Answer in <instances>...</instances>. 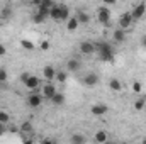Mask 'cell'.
<instances>
[{
  "mask_svg": "<svg viewBox=\"0 0 146 144\" xmlns=\"http://www.w3.org/2000/svg\"><path fill=\"white\" fill-rule=\"evenodd\" d=\"M80 53H82V54H85V56L94 54V53H95V44H94V42H90V41H83V42L80 44Z\"/></svg>",
  "mask_w": 146,
  "mask_h": 144,
  "instance_id": "cell-5",
  "label": "cell"
},
{
  "mask_svg": "<svg viewBox=\"0 0 146 144\" xmlns=\"http://www.w3.org/2000/svg\"><path fill=\"white\" fill-rule=\"evenodd\" d=\"M42 75H44L46 81L49 83L51 80H54V76H56V70H54L53 66H44V70H42Z\"/></svg>",
  "mask_w": 146,
  "mask_h": 144,
  "instance_id": "cell-13",
  "label": "cell"
},
{
  "mask_svg": "<svg viewBox=\"0 0 146 144\" xmlns=\"http://www.w3.org/2000/svg\"><path fill=\"white\" fill-rule=\"evenodd\" d=\"M131 26H133L131 12H124V14H121V17H119V29L126 31V29H127V27H131Z\"/></svg>",
  "mask_w": 146,
  "mask_h": 144,
  "instance_id": "cell-4",
  "label": "cell"
},
{
  "mask_svg": "<svg viewBox=\"0 0 146 144\" xmlns=\"http://www.w3.org/2000/svg\"><path fill=\"white\" fill-rule=\"evenodd\" d=\"M21 46H22L26 51H34V48H36V46H34V42H33V41H29V39H22V41H21Z\"/></svg>",
  "mask_w": 146,
  "mask_h": 144,
  "instance_id": "cell-20",
  "label": "cell"
},
{
  "mask_svg": "<svg viewBox=\"0 0 146 144\" xmlns=\"http://www.w3.org/2000/svg\"><path fill=\"white\" fill-rule=\"evenodd\" d=\"M9 122H10V115L5 110H0V124H5L7 126Z\"/></svg>",
  "mask_w": 146,
  "mask_h": 144,
  "instance_id": "cell-23",
  "label": "cell"
},
{
  "mask_svg": "<svg viewBox=\"0 0 146 144\" xmlns=\"http://www.w3.org/2000/svg\"><path fill=\"white\" fill-rule=\"evenodd\" d=\"M124 39H126V31H122V29H115V31L112 32V41H114V42L121 44V42H124Z\"/></svg>",
  "mask_w": 146,
  "mask_h": 144,
  "instance_id": "cell-11",
  "label": "cell"
},
{
  "mask_svg": "<svg viewBox=\"0 0 146 144\" xmlns=\"http://www.w3.org/2000/svg\"><path fill=\"white\" fill-rule=\"evenodd\" d=\"M97 19H99V22L104 24V26H107L110 22V10L106 5H100V7L97 9Z\"/></svg>",
  "mask_w": 146,
  "mask_h": 144,
  "instance_id": "cell-3",
  "label": "cell"
},
{
  "mask_svg": "<svg viewBox=\"0 0 146 144\" xmlns=\"http://www.w3.org/2000/svg\"><path fill=\"white\" fill-rule=\"evenodd\" d=\"M56 93H58V92H56V87H54L53 83H46V85L42 87V95H44L46 98H49V100H51Z\"/></svg>",
  "mask_w": 146,
  "mask_h": 144,
  "instance_id": "cell-7",
  "label": "cell"
},
{
  "mask_svg": "<svg viewBox=\"0 0 146 144\" xmlns=\"http://www.w3.org/2000/svg\"><path fill=\"white\" fill-rule=\"evenodd\" d=\"M0 19H2V15H0Z\"/></svg>",
  "mask_w": 146,
  "mask_h": 144,
  "instance_id": "cell-40",
  "label": "cell"
},
{
  "mask_svg": "<svg viewBox=\"0 0 146 144\" xmlns=\"http://www.w3.org/2000/svg\"><path fill=\"white\" fill-rule=\"evenodd\" d=\"M145 12H146V3H138V5L131 10V17H133V20L141 19V17L145 15Z\"/></svg>",
  "mask_w": 146,
  "mask_h": 144,
  "instance_id": "cell-6",
  "label": "cell"
},
{
  "mask_svg": "<svg viewBox=\"0 0 146 144\" xmlns=\"http://www.w3.org/2000/svg\"><path fill=\"white\" fill-rule=\"evenodd\" d=\"M29 76H31V73H24V75L21 76V81H22V83H26V81L29 80Z\"/></svg>",
  "mask_w": 146,
  "mask_h": 144,
  "instance_id": "cell-31",
  "label": "cell"
},
{
  "mask_svg": "<svg viewBox=\"0 0 146 144\" xmlns=\"http://www.w3.org/2000/svg\"><path fill=\"white\" fill-rule=\"evenodd\" d=\"M27 102H29V105H31L33 108H37L41 104H42V97L37 95V93H31V95L27 97Z\"/></svg>",
  "mask_w": 146,
  "mask_h": 144,
  "instance_id": "cell-9",
  "label": "cell"
},
{
  "mask_svg": "<svg viewBox=\"0 0 146 144\" xmlns=\"http://www.w3.org/2000/svg\"><path fill=\"white\" fill-rule=\"evenodd\" d=\"M5 80H7V71H5V70H2V68H0V83H3V81H5Z\"/></svg>",
  "mask_w": 146,
  "mask_h": 144,
  "instance_id": "cell-30",
  "label": "cell"
},
{
  "mask_svg": "<svg viewBox=\"0 0 146 144\" xmlns=\"http://www.w3.org/2000/svg\"><path fill=\"white\" fill-rule=\"evenodd\" d=\"M78 26H80V24H78V20H76V17H75V15L70 17V19L66 20V29H68V31H76V29H78Z\"/></svg>",
  "mask_w": 146,
  "mask_h": 144,
  "instance_id": "cell-17",
  "label": "cell"
},
{
  "mask_svg": "<svg viewBox=\"0 0 146 144\" xmlns=\"http://www.w3.org/2000/svg\"><path fill=\"white\" fill-rule=\"evenodd\" d=\"M21 131H22V132H33V126H31V122H24V124L21 126Z\"/></svg>",
  "mask_w": 146,
  "mask_h": 144,
  "instance_id": "cell-27",
  "label": "cell"
},
{
  "mask_svg": "<svg viewBox=\"0 0 146 144\" xmlns=\"http://www.w3.org/2000/svg\"><path fill=\"white\" fill-rule=\"evenodd\" d=\"M107 9H109V5H115V0H106V3H104Z\"/></svg>",
  "mask_w": 146,
  "mask_h": 144,
  "instance_id": "cell-33",
  "label": "cell"
},
{
  "mask_svg": "<svg viewBox=\"0 0 146 144\" xmlns=\"http://www.w3.org/2000/svg\"><path fill=\"white\" fill-rule=\"evenodd\" d=\"M145 105H146V102L143 100V98H138V100L134 102V108H136V110H143Z\"/></svg>",
  "mask_w": 146,
  "mask_h": 144,
  "instance_id": "cell-25",
  "label": "cell"
},
{
  "mask_svg": "<svg viewBox=\"0 0 146 144\" xmlns=\"http://www.w3.org/2000/svg\"><path fill=\"white\" fill-rule=\"evenodd\" d=\"M49 17L54 19V20H68L70 19V9L63 3L60 5H54L51 10H49Z\"/></svg>",
  "mask_w": 146,
  "mask_h": 144,
  "instance_id": "cell-2",
  "label": "cell"
},
{
  "mask_svg": "<svg viewBox=\"0 0 146 144\" xmlns=\"http://www.w3.org/2000/svg\"><path fill=\"white\" fill-rule=\"evenodd\" d=\"M75 17H76V20H78V24H88V20H90V15L85 14V12H82V10H80Z\"/></svg>",
  "mask_w": 146,
  "mask_h": 144,
  "instance_id": "cell-18",
  "label": "cell"
},
{
  "mask_svg": "<svg viewBox=\"0 0 146 144\" xmlns=\"http://www.w3.org/2000/svg\"><path fill=\"white\" fill-rule=\"evenodd\" d=\"M141 88H143V87H141L139 81H133V92H134V93H141Z\"/></svg>",
  "mask_w": 146,
  "mask_h": 144,
  "instance_id": "cell-28",
  "label": "cell"
},
{
  "mask_svg": "<svg viewBox=\"0 0 146 144\" xmlns=\"http://www.w3.org/2000/svg\"><path fill=\"white\" fill-rule=\"evenodd\" d=\"M5 134V124H0V136Z\"/></svg>",
  "mask_w": 146,
  "mask_h": 144,
  "instance_id": "cell-34",
  "label": "cell"
},
{
  "mask_svg": "<svg viewBox=\"0 0 146 144\" xmlns=\"http://www.w3.org/2000/svg\"><path fill=\"white\" fill-rule=\"evenodd\" d=\"M0 15H2V19H9V17L12 15V10H10V9H5V7H3V9L0 10Z\"/></svg>",
  "mask_w": 146,
  "mask_h": 144,
  "instance_id": "cell-26",
  "label": "cell"
},
{
  "mask_svg": "<svg viewBox=\"0 0 146 144\" xmlns=\"http://www.w3.org/2000/svg\"><path fill=\"white\" fill-rule=\"evenodd\" d=\"M51 102H53L54 105H63V104H65V95H63V93H56V95L51 98Z\"/></svg>",
  "mask_w": 146,
  "mask_h": 144,
  "instance_id": "cell-21",
  "label": "cell"
},
{
  "mask_svg": "<svg viewBox=\"0 0 146 144\" xmlns=\"http://www.w3.org/2000/svg\"><path fill=\"white\" fill-rule=\"evenodd\" d=\"M95 51L99 53V58L102 59V61H114V48H112V44L107 42V41H100V42H97L95 44Z\"/></svg>",
  "mask_w": 146,
  "mask_h": 144,
  "instance_id": "cell-1",
  "label": "cell"
},
{
  "mask_svg": "<svg viewBox=\"0 0 146 144\" xmlns=\"http://www.w3.org/2000/svg\"><path fill=\"white\" fill-rule=\"evenodd\" d=\"M106 144H115V143H106Z\"/></svg>",
  "mask_w": 146,
  "mask_h": 144,
  "instance_id": "cell-39",
  "label": "cell"
},
{
  "mask_svg": "<svg viewBox=\"0 0 146 144\" xmlns=\"http://www.w3.org/2000/svg\"><path fill=\"white\" fill-rule=\"evenodd\" d=\"M141 144H146V139H143V141H141Z\"/></svg>",
  "mask_w": 146,
  "mask_h": 144,
  "instance_id": "cell-38",
  "label": "cell"
},
{
  "mask_svg": "<svg viewBox=\"0 0 146 144\" xmlns=\"http://www.w3.org/2000/svg\"><path fill=\"white\" fill-rule=\"evenodd\" d=\"M85 136L83 134H80V132H76V134H73L72 137H70V143L72 144H85Z\"/></svg>",
  "mask_w": 146,
  "mask_h": 144,
  "instance_id": "cell-16",
  "label": "cell"
},
{
  "mask_svg": "<svg viewBox=\"0 0 146 144\" xmlns=\"http://www.w3.org/2000/svg\"><path fill=\"white\" fill-rule=\"evenodd\" d=\"M46 19H48V17H44V15H42V14H39V12L33 14V22H34V24H42Z\"/></svg>",
  "mask_w": 146,
  "mask_h": 144,
  "instance_id": "cell-22",
  "label": "cell"
},
{
  "mask_svg": "<svg viewBox=\"0 0 146 144\" xmlns=\"http://www.w3.org/2000/svg\"><path fill=\"white\" fill-rule=\"evenodd\" d=\"M39 48H41L42 51H48V49H49V41H41Z\"/></svg>",
  "mask_w": 146,
  "mask_h": 144,
  "instance_id": "cell-29",
  "label": "cell"
},
{
  "mask_svg": "<svg viewBox=\"0 0 146 144\" xmlns=\"http://www.w3.org/2000/svg\"><path fill=\"white\" fill-rule=\"evenodd\" d=\"M109 87H110V90H114V92H121V90H122V85H121V81H119L117 78H112V80H110Z\"/></svg>",
  "mask_w": 146,
  "mask_h": 144,
  "instance_id": "cell-19",
  "label": "cell"
},
{
  "mask_svg": "<svg viewBox=\"0 0 146 144\" xmlns=\"http://www.w3.org/2000/svg\"><path fill=\"white\" fill-rule=\"evenodd\" d=\"M24 144H33V143H31V141H26V143H24Z\"/></svg>",
  "mask_w": 146,
  "mask_h": 144,
  "instance_id": "cell-37",
  "label": "cell"
},
{
  "mask_svg": "<svg viewBox=\"0 0 146 144\" xmlns=\"http://www.w3.org/2000/svg\"><path fill=\"white\" fill-rule=\"evenodd\" d=\"M42 144H56V143H54V141H51V139H44Z\"/></svg>",
  "mask_w": 146,
  "mask_h": 144,
  "instance_id": "cell-35",
  "label": "cell"
},
{
  "mask_svg": "<svg viewBox=\"0 0 146 144\" xmlns=\"http://www.w3.org/2000/svg\"><path fill=\"white\" fill-rule=\"evenodd\" d=\"M141 44L146 48V36H143V39H141Z\"/></svg>",
  "mask_w": 146,
  "mask_h": 144,
  "instance_id": "cell-36",
  "label": "cell"
},
{
  "mask_svg": "<svg viewBox=\"0 0 146 144\" xmlns=\"http://www.w3.org/2000/svg\"><path fill=\"white\" fill-rule=\"evenodd\" d=\"M83 83H85L87 87L97 85V83H99V75H97V73H87V75L83 76Z\"/></svg>",
  "mask_w": 146,
  "mask_h": 144,
  "instance_id": "cell-8",
  "label": "cell"
},
{
  "mask_svg": "<svg viewBox=\"0 0 146 144\" xmlns=\"http://www.w3.org/2000/svg\"><path fill=\"white\" fill-rule=\"evenodd\" d=\"M54 78H56L60 83H65V81H66V78H68V75H66L65 71H56V76H54Z\"/></svg>",
  "mask_w": 146,
  "mask_h": 144,
  "instance_id": "cell-24",
  "label": "cell"
},
{
  "mask_svg": "<svg viewBox=\"0 0 146 144\" xmlns=\"http://www.w3.org/2000/svg\"><path fill=\"white\" fill-rule=\"evenodd\" d=\"M94 137H95V141H97L99 144H106L107 143V132H106V131H97Z\"/></svg>",
  "mask_w": 146,
  "mask_h": 144,
  "instance_id": "cell-15",
  "label": "cell"
},
{
  "mask_svg": "<svg viewBox=\"0 0 146 144\" xmlns=\"http://www.w3.org/2000/svg\"><path fill=\"white\" fill-rule=\"evenodd\" d=\"M92 114L94 115H104L107 110H109V107L106 105V104H95V105H92Z\"/></svg>",
  "mask_w": 146,
  "mask_h": 144,
  "instance_id": "cell-10",
  "label": "cell"
},
{
  "mask_svg": "<svg viewBox=\"0 0 146 144\" xmlns=\"http://www.w3.org/2000/svg\"><path fill=\"white\" fill-rule=\"evenodd\" d=\"M66 68H68L70 71H78V70H80V61H78L76 58L68 59V63H66Z\"/></svg>",
  "mask_w": 146,
  "mask_h": 144,
  "instance_id": "cell-14",
  "label": "cell"
},
{
  "mask_svg": "<svg viewBox=\"0 0 146 144\" xmlns=\"http://www.w3.org/2000/svg\"><path fill=\"white\" fill-rule=\"evenodd\" d=\"M5 54H7V49L3 44H0V56H5Z\"/></svg>",
  "mask_w": 146,
  "mask_h": 144,
  "instance_id": "cell-32",
  "label": "cell"
},
{
  "mask_svg": "<svg viewBox=\"0 0 146 144\" xmlns=\"http://www.w3.org/2000/svg\"><path fill=\"white\" fill-rule=\"evenodd\" d=\"M39 81H41V80L37 78L36 75H31V76H29V80H27V81H26L24 85H26V87H27L29 90H36L37 87H39Z\"/></svg>",
  "mask_w": 146,
  "mask_h": 144,
  "instance_id": "cell-12",
  "label": "cell"
}]
</instances>
